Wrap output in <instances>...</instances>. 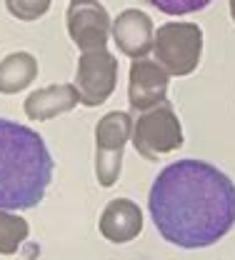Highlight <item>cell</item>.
Instances as JSON below:
<instances>
[{
	"label": "cell",
	"mask_w": 235,
	"mask_h": 260,
	"mask_svg": "<svg viewBox=\"0 0 235 260\" xmlns=\"http://www.w3.org/2000/svg\"><path fill=\"white\" fill-rule=\"evenodd\" d=\"M148 213L170 245L210 248L235 225V183L213 162L175 160L153 180Z\"/></svg>",
	"instance_id": "6da1fadb"
},
{
	"label": "cell",
	"mask_w": 235,
	"mask_h": 260,
	"mask_svg": "<svg viewBox=\"0 0 235 260\" xmlns=\"http://www.w3.org/2000/svg\"><path fill=\"white\" fill-rule=\"evenodd\" d=\"M55 160L38 130L0 118V210H30L53 180Z\"/></svg>",
	"instance_id": "7a4b0ae2"
},
{
	"label": "cell",
	"mask_w": 235,
	"mask_h": 260,
	"mask_svg": "<svg viewBox=\"0 0 235 260\" xmlns=\"http://www.w3.org/2000/svg\"><path fill=\"white\" fill-rule=\"evenodd\" d=\"M153 55L168 75H190L203 58V28L188 20L163 23L155 30Z\"/></svg>",
	"instance_id": "3957f363"
},
{
	"label": "cell",
	"mask_w": 235,
	"mask_h": 260,
	"mask_svg": "<svg viewBox=\"0 0 235 260\" xmlns=\"http://www.w3.org/2000/svg\"><path fill=\"white\" fill-rule=\"evenodd\" d=\"M183 140H185L183 125H180L170 100L158 108L145 110V113H138V118H133L130 143L143 160H158L168 153L180 150Z\"/></svg>",
	"instance_id": "277c9868"
},
{
	"label": "cell",
	"mask_w": 235,
	"mask_h": 260,
	"mask_svg": "<svg viewBox=\"0 0 235 260\" xmlns=\"http://www.w3.org/2000/svg\"><path fill=\"white\" fill-rule=\"evenodd\" d=\"M133 138V115L123 110L105 113L95 125V175L100 188H113L123 173L125 145Z\"/></svg>",
	"instance_id": "5b68a950"
},
{
	"label": "cell",
	"mask_w": 235,
	"mask_h": 260,
	"mask_svg": "<svg viewBox=\"0 0 235 260\" xmlns=\"http://www.w3.org/2000/svg\"><path fill=\"white\" fill-rule=\"evenodd\" d=\"M118 70H120L118 58L108 48L80 53L75 83H73L78 90V98H80V105H85V108L103 105L118 85Z\"/></svg>",
	"instance_id": "8992f818"
},
{
	"label": "cell",
	"mask_w": 235,
	"mask_h": 260,
	"mask_svg": "<svg viewBox=\"0 0 235 260\" xmlns=\"http://www.w3.org/2000/svg\"><path fill=\"white\" fill-rule=\"evenodd\" d=\"M68 35L80 53L100 50L110 40L113 18L100 0H70L65 13Z\"/></svg>",
	"instance_id": "52a82bcc"
},
{
	"label": "cell",
	"mask_w": 235,
	"mask_h": 260,
	"mask_svg": "<svg viewBox=\"0 0 235 260\" xmlns=\"http://www.w3.org/2000/svg\"><path fill=\"white\" fill-rule=\"evenodd\" d=\"M168 85L170 75L163 65L155 60H133L130 75H128V103L133 113H145L150 108H158L168 103Z\"/></svg>",
	"instance_id": "ba28073f"
},
{
	"label": "cell",
	"mask_w": 235,
	"mask_h": 260,
	"mask_svg": "<svg viewBox=\"0 0 235 260\" xmlns=\"http://www.w3.org/2000/svg\"><path fill=\"white\" fill-rule=\"evenodd\" d=\"M110 38H113V43L118 45V50L125 58L143 60L153 50V40H155L153 18L145 10L125 8V10L118 13V18H113Z\"/></svg>",
	"instance_id": "9c48e42d"
},
{
	"label": "cell",
	"mask_w": 235,
	"mask_h": 260,
	"mask_svg": "<svg viewBox=\"0 0 235 260\" xmlns=\"http://www.w3.org/2000/svg\"><path fill=\"white\" fill-rule=\"evenodd\" d=\"M100 235L105 240L123 245L143 233V210L130 198H113L100 213Z\"/></svg>",
	"instance_id": "30bf717a"
},
{
	"label": "cell",
	"mask_w": 235,
	"mask_h": 260,
	"mask_svg": "<svg viewBox=\"0 0 235 260\" xmlns=\"http://www.w3.org/2000/svg\"><path fill=\"white\" fill-rule=\"evenodd\" d=\"M80 103L78 98V90L73 83H58V85H48V88H40V90H33L30 95L25 98L23 103V110L30 120H50L55 115H63V113H70L75 105Z\"/></svg>",
	"instance_id": "8fae6325"
},
{
	"label": "cell",
	"mask_w": 235,
	"mask_h": 260,
	"mask_svg": "<svg viewBox=\"0 0 235 260\" xmlns=\"http://www.w3.org/2000/svg\"><path fill=\"white\" fill-rule=\"evenodd\" d=\"M35 78H38V60L33 53L18 50L0 60V93L3 95H15L25 90L28 85H33Z\"/></svg>",
	"instance_id": "7c38bea8"
},
{
	"label": "cell",
	"mask_w": 235,
	"mask_h": 260,
	"mask_svg": "<svg viewBox=\"0 0 235 260\" xmlns=\"http://www.w3.org/2000/svg\"><path fill=\"white\" fill-rule=\"evenodd\" d=\"M30 225L25 218L10 210H0V255H15L28 240Z\"/></svg>",
	"instance_id": "4fadbf2b"
},
{
	"label": "cell",
	"mask_w": 235,
	"mask_h": 260,
	"mask_svg": "<svg viewBox=\"0 0 235 260\" xmlns=\"http://www.w3.org/2000/svg\"><path fill=\"white\" fill-rule=\"evenodd\" d=\"M50 5L53 0H5L8 13L23 23H33L38 18H43L50 10Z\"/></svg>",
	"instance_id": "5bb4252c"
},
{
	"label": "cell",
	"mask_w": 235,
	"mask_h": 260,
	"mask_svg": "<svg viewBox=\"0 0 235 260\" xmlns=\"http://www.w3.org/2000/svg\"><path fill=\"white\" fill-rule=\"evenodd\" d=\"M148 5L158 8L160 13L165 15H190V13H198V10H205L213 0H145Z\"/></svg>",
	"instance_id": "9a60e30c"
},
{
	"label": "cell",
	"mask_w": 235,
	"mask_h": 260,
	"mask_svg": "<svg viewBox=\"0 0 235 260\" xmlns=\"http://www.w3.org/2000/svg\"><path fill=\"white\" fill-rule=\"evenodd\" d=\"M230 18H233V23H235V0H230Z\"/></svg>",
	"instance_id": "2e32d148"
}]
</instances>
